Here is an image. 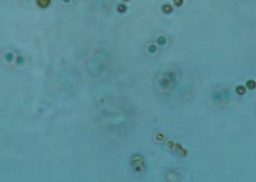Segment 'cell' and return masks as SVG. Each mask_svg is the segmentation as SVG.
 Masks as SVG:
<instances>
[{
    "label": "cell",
    "instance_id": "obj_2",
    "mask_svg": "<svg viewBox=\"0 0 256 182\" xmlns=\"http://www.w3.org/2000/svg\"><path fill=\"white\" fill-rule=\"evenodd\" d=\"M175 5H177V6H180L181 3H182V0H175Z\"/></svg>",
    "mask_w": 256,
    "mask_h": 182
},
{
    "label": "cell",
    "instance_id": "obj_3",
    "mask_svg": "<svg viewBox=\"0 0 256 182\" xmlns=\"http://www.w3.org/2000/svg\"><path fill=\"white\" fill-rule=\"evenodd\" d=\"M165 10H166V11H170V7H166Z\"/></svg>",
    "mask_w": 256,
    "mask_h": 182
},
{
    "label": "cell",
    "instance_id": "obj_1",
    "mask_svg": "<svg viewBox=\"0 0 256 182\" xmlns=\"http://www.w3.org/2000/svg\"><path fill=\"white\" fill-rule=\"evenodd\" d=\"M49 3H50V0H37V5L39 7H43V8L48 7Z\"/></svg>",
    "mask_w": 256,
    "mask_h": 182
}]
</instances>
